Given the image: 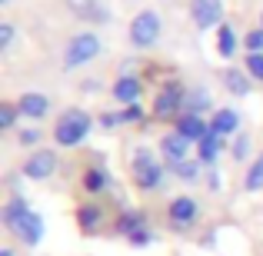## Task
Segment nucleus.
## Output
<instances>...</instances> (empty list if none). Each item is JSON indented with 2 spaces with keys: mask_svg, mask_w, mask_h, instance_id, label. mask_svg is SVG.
Listing matches in <instances>:
<instances>
[{
  "mask_svg": "<svg viewBox=\"0 0 263 256\" xmlns=\"http://www.w3.org/2000/svg\"><path fill=\"white\" fill-rule=\"evenodd\" d=\"M134 180L143 186V190H154V186L163 183V167L147 153V150H140V153L134 156Z\"/></svg>",
  "mask_w": 263,
  "mask_h": 256,
  "instance_id": "20e7f679",
  "label": "nucleus"
},
{
  "mask_svg": "<svg viewBox=\"0 0 263 256\" xmlns=\"http://www.w3.org/2000/svg\"><path fill=\"white\" fill-rule=\"evenodd\" d=\"M37 140H40L37 130H24V133H20V143H24V147H30V143H37Z\"/></svg>",
  "mask_w": 263,
  "mask_h": 256,
  "instance_id": "2f4dec72",
  "label": "nucleus"
},
{
  "mask_svg": "<svg viewBox=\"0 0 263 256\" xmlns=\"http://www.w3.org/2000/svg\"><path fill=\"white\" fill-rule=\"evenodd\" d=\"M10 230H13V237H17V240H24L27 246H33V243H40V237H44V220H40L33 210H27L20 220H13V223H10Z\"/></svg>",
  "mask_w": 263,
  "mask_h": 256,
  "instance_id": "39448f33",
  "label": "nucleus"
},
{
  "mask_svg": "<svg viewBox=\"0 0 263 256\" xmlns=\"http://www.w3.org/2000/svg\"><path fill=\"white\" fill-rule=\"evenodd\" d=\"M157 37H160V17H157L154 10L137 13L134 24H130V40H134L137 47H150Z\"/></svg>",
  "mask_w": 263,
  "mask_h": 256,
  "instance_id": "7ed1b4c3",
  "label": "nucleus"
},
{
  "mask_svg": "<svg viewBox=\"0 0 263 256\" xmlns=\"http://www.w3.org/2000/svg\"><path fill=\"white\" fill-rule=\"evenodd\" d=\"M13 120H17V110H13L10 103H0V127L10 130V127H13Z\"/></svg>",
  "mask_w": 263,
  "mask_h": 256,
  "instance_id": "b1692460",
  "label": "nucleus"
},
{
  "mask_svg": "<svg viewBox=\"0 0 263 256\" xmlns=\"http://www.w3.org/2000/svg\"><path fill=\"white\" fill-rule=\"evenodd\" d=\"M180 103H183V90H180L177 84H170V87H163L160 93H157L154 113L160 116V120H167V116H174L177 110H180Z\"/></svg>",
  "mask_w": 263,
  "mask_h": 256,
  "instance_id": "0eeeda50",
  "label": "nucleus"
},
{
  "mask_svg": "<svg viewBox=\"0 0 263 256\" xmlns=\"http://www.w3.org/2000/svg\"><path fill=\"white\" fill-rule=\"evenodd\" d=\"M50 110V100L44 93H24L20 96V113L24 116H44Z\"/></svg>",
  "mask_w": 263,
  "mask_h": 256,
  "instance_id": "9b49d317",
  "label": "nucleus"
},
{
  "mask_svg": "<svg viewBox=\"0 0 263 256\" xmlns=\"http://www.w3.org/2000/svg\"><path fill=\"white\" fill-rule=\"evenodd\" d=\"M247 70H250V77L263 80V53H250L247 57Z\"/></svg>",
  "mask_w": 263,
  "mask_h": 256,
  "instance_id": "5701e85b",
  "label": "nucleus"
},
{
  "mask_svg": "<svg viewBox=\"0 0 263 256\" xmlns=\"http://www.w3.org/2000/svg\"><path fill=\"white\" fill-rule=\"evenodd\" d=\"M217 153H220V133H213V130H210V133L200 140V160L213 163V160H217Z\"/></svg>",
  "mask_w": 263,
  "mask_h": 256,
  "instance_id": "2eb2a0df",
  "label": "nucleus"
},
{
  "mask_svg": "<svg viewBox=\"0 0 263 256\" xmlns=\"http://www.w3.org/2000/svg\"><path fill=\"white\" fill-rule=\"evenodd\" d=\"M130 243H134V246H147V243H150V233H147V230L130 233Z\"/></svg>",
  "mask_w": 263,
  "mask_h": 256,
  "instance_id": "c756f323",
  "label": "nucleus"
},
{
  "mask_svg": "<svg viewBox=\"0 0 263 256\" xmlns=\"http://www.w3.org/2000/svg\"><path fill=\"white\" fill-rule=\"evenodd\" d=\"M10 40H13V27L10 24H0V50H7Z\"/></svg>",
  "mask_w": 263,
  "mask_h": 256,
  "instance_id": "cd10ccee",
  "label": "nucleus"
},
{
  "mask_svg": "<svg viewBox=\"0 0 263 256\" xmlns=\"http://www.w3.org/2000/svg\"><path fill=\"white\" fill-rule=\"evenodd\" d=\"M223 84H227V90H230V93H237V96H243L247 90H250V80H247L240 70H227V73H223Z\"/></svg>",
  "mask_w": 263,
  "mask_h": 256,
  "instance_id": "dca6fc26",
  "label": "nucleus"
},
{
  "mask_svg": "<svg viewBox=\"0 0 263 256\" xmlns=\"http://www.w3.org/2000/svg\"><path fill=\"white\" fill-rule=\"evenodd\" d=\"M237 127H240V120H237V113H233V110H217V113H213V123H210L213 133L227 136V133H233Z\"/></svg>",
  "mask_w": 263,
  "mask_h": 256,
  "instance_id": "4468645a",
  "label": "nucleus"
},
{
  "mask_svg": "<svg viewBox=\"0 0 263 256\" xmlns=\"http://www.w3.org/2000/svg\"><path fill=\"white\" fill-rule=\"evenodd\" d=\"M114 96L130 107V103L140 100V84H137L134 77H120V80H117V87H114Z\"/></svg>",
  "mask_w": 263,
  "mask_h": 256,
  "instance_id": "ddd939ff",
  "label": "nucleus"
},
{
  "mask_svg": "<svg viewBox=\"0 0 263 256\" xmlns=\"http://www.w3.org/2000/svg\"><path fill=\"white\" fill-rule=\"evenodd\" d=\"M97 53H100V40H97L93 33H77V37L67 44L64 64L67 67H80V64H87V60H93Z\"/></svg>",
  "mask_w": 263,
  "mask_h": 256,
  "instance_id": "f03ea898",
  "label": "nucleus"
},
{
  "mask_svg": "<svg viewBox=\"0 0 263 256\" xmlns=\"http://www.w3.org/2000/svg\"><path fill=\"white\" fill-rule=\"evenodd\" d=\"M190 13H193V24H197L200 30H210V27L220 24V17H223V0H193Z\"/></svg>",
  "mask_w": 263,
  "mask_h": 256,
  "instance_id": "423d86ee",
  "label": "nucleus"
},
{
  "mask_svg": "<svg viewBox=\"0 0 263 256\" xmlns=\"http://www.w3.org/2000/svg\"><path fill=\"white\" fill-rule=\"evenodd\" d=\"M247 150H250V140H247V136H240V140L233 143V156H237V160H243Z\"/></svg>",
  "mask_w": 263,
  "mask_h": 256,
  "instance_id": "c85d7f7f",
  "label": "nucleus"
},
{
  "mask_svg": "<svg viewBox=\"0 0 263 256\" xmlns=\"http://www.w3.org/2000/svg\"><path fill=\"white\" fill-rule=\"evenodd\" d=\"M90 113L87 110H67L64 116L57 120V127H53V136H57L60 147H77L80 140L90 133Z\"/></svg>",
  "mask_w": 263,
  "mask_h": 256,
  "instance_id": "f257e3e1",
  "label": "nucleus"
},
{
  "mask_svg": "<svg viewBox=\"0 0 263 256\" xmlns=\"http://www.w3.org/2000/svg\"><path fill=\"white\" fill-rule=\"evenodd\" d=\"M117 230L130 237V233L143 230V216H140V213H123V216H120V223H117Z\"/></svg>",
  "mask_w": 263,
  "mask_h": 256,
  "instance_id": "aec40b11",
  "label": "nucleus"
},
{
  "mask_svg": "<svg viewBox=\"0 0 263 256\" xmlns=\"http://www.w3.org/2000/svg\"><path fill=\"white\" fill-rule=\"evenodd\" d=\"M0 256H13V250H0Z\"/></svg>",
  "mask_w": 263,
  "mask_h": 256,
  "instance_id": "72a5a7b5",
  "label": "nucleus"
},
{
  "mask_svg": "<svg viewBox=\"0 0 263 256\" xmlns=\"http://www.w3.org/2000/svg\"><path fill=\"white\" fill-rule=\"evenodd\" d=\"M120 120H123L120 113H103V116H100V123H103V127H117Z\"/></svg>",
  "mask_w": 263,
  "mask_h": 256,
  "instance_id": "473e14b6",
  "label": "nucleus"
},
{
  "mask_svg": "<svg viewBox=\"0 0 263 256\" xmlns=\"http://www.w3.org/2000/svg\"><path fill=\"white\" fill-rule=\"evenodd\" d=\"M197 213H200L197 200H190V196H177L174 203H170V223L183 230V226H190L193 220H197Z\"/></svg>",
  "mask_w": 263,
  "mask_h": 256,
  "instance_id": "1a4fd4ad",
  "label": "nucleus"
},
{
  "mask_svg": "<svg viewBox=\"0 0 263 256\" xmlns=\"http://www.w3.org/2000/svg\"><path fill=\"white\" fill-rule=\"evenodd\" d=\"M24 213H27V203H24V200H10V203L4 206V223L10 226L13 220H20V216H24Z\"/></svg>",
  "mask_w": 263,
  "mask_h": 256,
  "instance_id": "4be33fe9",
  "label": "nucleus"
},
{
  "mask_svg": "<svg viewBox=\"0 0 263 256\" xmlns=\"http://www.w3.org/2000/svg\"><path fill=\"white\" fill-rule=\"evenodd\" d=\"M174 170H177L180 180H197V163H186V160H183V163H177Z\"/></svg>",
  "mask_w": 263,
  "mask_h": 256,
  "instance_id": "a878e982",
  "label": "nucleus"
},
{
  "mask_svg": "<svg viewBox=\"0 0 263 256\" xmlns=\"http://www.w3.org/2000/svg\"><path fill=\"white\" fill-rule=\"evenodd\" d=\"M53 167H57V156L50 153V150H40V153H33V156H27V163H24V173L30 180H44V176H50Z\"/></svg>",
  "mask_w": 263,
  "mask_h": 256,
  "instance_id": "6e6552de",
  "label": "nucleus"
},
{
  "mask_svg": "<svg viewBox=\"0 0 263 256\" xmlns=\"http://www.w3.org/2000/svg\"><path fill=\"white\" fill-rule=\"evenodd\" d=\"M190 103V113L193 110H200V107H206V96L203 93H190V96H183V107Z\"/></svg>",
  "mask_w": 263,
  "mask_h": 256,
  "instance_id": "bb28decb",
  "label": "nucleus"
},
{
  "mask_svg": "<svg viewBox=\"0 0 263 256\" xmlns=\"http://www.w3.org/2000/svg\"><path fill=\"white\" fill-rule=\"evenodd\" d=\"M247 190H263V156H257V163H253V170L247 173Z\"/></svg>",
  "mask_w": 263,
  "mask_h": 256,
  "instance_id": "412c9836",
  "label": "nucleus"
},
{
  "mask_svg": "<svg viewBox=\"0 0 263 256\" xmlns=\"http://www.w3.org/2000/svg\"><path fill=\"white\" fill-rule=\"evenodd\" d=\"M123 120H127V123H134V120H140V107H137V103H130V107L127 110H123Z\"/></svg>",
  "mask_w": 263,
  "mask_h": 256,
  "instance_id": "7c9ffc66",
  "label": "nucleus"
},
{
  "mask_svg": "<svg viewBox=\"0 0 263 256\" xmlns=\"http://www.w3.org/2000/svg\"><path fill=\"white\" fill-rule=\"evenodd\" d=\"M247 50L250 53H263V27L253 33H247Z\"/></svg>",
  "mask_w": 263,
  "mask_h": 256,
  "instance_id": "393cba45",
  "label": "nucleus"
},
{
  "mask_svg": "<svg viewBox=\"0 0 263 256\" xmlns=\"http://www.w3.org/2000/svg\"><path fill=\"white\" fill-rule=\"evenodd\" d=\"M160 150H163V156H167V160L177 167V163H183V160H186V150H190V140H186L183 133H170V136H163Z\"/></svg>",
  "mask_w": 263,
  "mask_h": 256,
  "instance_id": "9d476101",
  "label": "nucleus"
},
{
  "mask_svg": "<svg viewBox=\"0 0 263 256\" xmlns=\"http://www.w3.org/2000/svg\"><path fill=\"white\" fill-rule=\"evenodd\" d=\"M217 47H220L223 57H233V53H237V37H233V30L227 24L220 27V33H217Z\"/></svg>",
  "mask_w": 263,
  "mask_h": 256,
  "instance_id": "f3484780",
  "label": "nucleus"
},
{
  "mask_svg": "<svg viewBox=\"0 0 263 256\" xmlns=\"http://www.w3.org/2000/svg\"><path fill=\"white\" fill-rule=\"evenodd\" d=\"M177 133H183L186 140H203L206 133H210V127H203V120H200L197 113H186L183 120H180V127H177Z\"/></svg>",
  "mask_w": 263,
  "mask_h": 256,
  "instance_id": "f8f14e48",
  "label": "nucleus"
},
{
  "mask_svg": "<svg viewBox=\"0 0 263 256\" xmlns=\"http://www.w3.org/2000/svg\"><path fill=\"white\" fill-rule=\"evenodd\" d=\"M107 183H110V176H107L103 170H87V173H84V186H87L90 193H100Z\"/></svg>",
  "mask_w": 263,
  "mask_h": 256,
  "instance_id": "a211bd4d",
  "label": "nucleus"
},
{
  "mask_svg": "<svg viewBox=\"0 0 263 256\" xmlns=\"http://www.w3.org/2000/svg\"><path fill=\"white\" fill-rule=\"evenodd\" d=\"M77 220H80V230H87V233H90L97 223H100V206H80Z\"/></svg>",
  "mask_w": 263,
  "mask_h": 256,
  "instance_id": "6ab92c4d",
  "label": "nucleus"
}]
</instances>
